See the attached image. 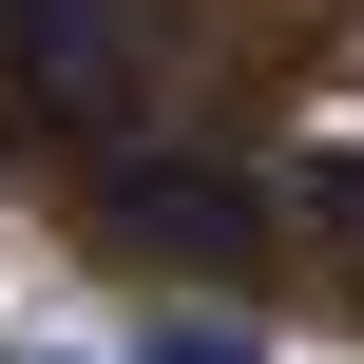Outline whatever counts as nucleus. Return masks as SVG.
I'll return each mask as SVG.
<instances>
[{
    "instance_id": "f03ea898",
    "label": "nucleus",
    "mask_w": 364,
    "mask_h": 364,
    "mask_svg": "<svg viewBox=\"0 0 364 364\" xmlns=\"http://www.w3.org/2000/svg\"><path fill=\"white\" fill-rule=\"evenodd\" d=\"M77 211H96L134 269H269V250H288L269 173H211V154H115V173H77Z\"/></svg>"
},
{
    "instance_id": "20e7f679",
    "label": "nucleus",
    "mask_w": 364,
    "mask_h": 364,
    "mask_svg": "<svg viewBox=\"0 0 364 364\" xmlns=\"http://www.w3.org/2000/svg\"><path fill=\"white\" fill-rule=\"evenodd\" d=\"M134 364H269V326H250V307H173Z\"/></svg>"
},
{
    "instance_id": "39448f33",
    "label": "nucleus",
    "mask_w": 364,
    "mask_h": 364,
    "mask_svg": "<svg viewBox=\"0 0 364 364\" xmlns=\"http://www.w3.org/2000/svg\"><path fill=\"white\" fill-rule=\"evenodd\" d=\"M58 364H77V346H58Z\"/></svg>"
},
{
    "instance_id": "f257e3e1",
    "label": "nucleus",
    "mask_w": 364,
    "mask_h": 364,
    "mask_svg": "<svg viewBox=\"0 0 364 364\" xmlns=\"http://www.w3.org/2000/svg\"><path fill=\"white\" fill-rule=\"evenodd\" d=\"M173 115V58H154V0H0V134L77 192L115 154H154Z\"/></svg>"
},
{
    "instance_id": "7ed1b4c3",
    "label": "nucleus",
    "mask_w": 364,
    "mask_h": 364,
    "mask_svg": "<svg viewBox=\"0 0 364 364\" xmlns=\"http://www.w3.org/2000/svg\"><path fill=\"white\" fill-rule=\"evenodd\" d=\"M269 211H288L326 269H364V154H288V173H269Z\"/></svg>"
}]
</instances>
